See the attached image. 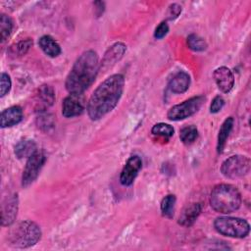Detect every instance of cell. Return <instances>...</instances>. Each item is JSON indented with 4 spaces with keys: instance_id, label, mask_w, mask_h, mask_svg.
<instances>
[{
    "instance_id": "obj_1",
    "label": "cell",
    "mask_w": 251,
    "mask_h": 251,
    "mask_svg": "<svg viewBox=\"0 0 251 251\" xmlns=\"http://www.w3.org/2000/svg\"><path fill=\"white\" fill-rule=\"evenodd\" d=\"M125 86V78L115 74L102 81L93 91L87 103V114L93 121L103 118L119 103Z\"/></svg>"
},
{
    "instance_id": "obj_2",
    "label": "cell",
    "mask_w": 251,
    "mask_h": 251,
    "mask_svg": "<svg viewBox=\"0 0 251 251\" xmlns=\"http://www.w3.org/2000/svg\"><path fill=\"white\" fill-rule=\"evenodd\" d=\"M99 68L95 51L87 50L79 55L66 78V88L70 94H82L94 81Z\"/></svg>"
},
{
    "instance_id": "obj_3",
    "label": "cell",
    "mask_w": 251,
    "mask_h": 251,
    "mask_svg": "<svg viewBox=\"0 0 251 251\" xmlns=\"http://www.w3.org/2000/svg\"><path fill=\"white\" fill-rule=\"evenodd\" d=\"M210 204L216 212L232 213L240 207L241 195L238 189L231 184H218L211 192Z\"/></svg>"
},
{
    "instance_id": "obj_4",
    "label": "cell",
    "mask_w": 251,
    "mask_h": 251,
    "mask_svg": "<svg viewBox=\"0 0 251 251\" xmlns=\"http://www.w3.org/2000/svg\"><path fill=\"white\" fill-rule=\"evenodd\" d=\"M41 237L40 227L31 221L19 223L10 232V244L17 248L33 246Z\"/></svg>"
},
{
    "instance_id": "obj_5",
    "label": "cell",
    "mask_w": 251,
    "mask_h": 251,
    "mask_svg": "<svg viewBox=\"0 0 251 251\" xmlns=\"http://www.w3.org/2000/svg\"><path fill=\"white\" fill-rule=\"evenodd\" d=\"M215 229L226 236L234 238H243L249 234V224L240 218L220 217L214 222Z\"/></svg>"
},
{
    "instance_id": "obj_6",
    "label": "cell",
    "mask_w": 251,
    "mask_h": 251,
    "mask_svg": "<svg viewBox=\"0 0 251 251\" xmlns=\"http://www.w3.org/2000/svg\"><path fill=\"white\" fill-rule=\"evenodd\" d=\"M250 159L242 155H233L225 160L221 166V173L228 178H238L250 171Z\"/></svg>"
},
{
    "instance_id": "obj_7",
    "label": "cell",
    "mask_w": 251,
    "mask_h": 251,
    "mask_svg": "<svg viewBox=\"0 0 251 251\" xmlns=\"http://www.w3.org/2000/svg\"><path fill=\"white\" fill-rule=\"evenodd\" d=\"M205 98L204 96H194L180 104L173 106L168 114L167 117L171 121H180L184 120L192 115H194L202 106Z\"/></svg>"
},
{
    "instance_id": "obj_8",
    "label": "cell",
    "mask_w": 251,
    "mask_h": 251,
    "mask_svg": "<svg viewBox=\"0 0 251 251\" xmlns=\"http://www.w3.org/2000/svg\"><path fill=\"white\" fill-rule=\"evenodd\" d=\"M46 157L42 151L36 150L30 157L27 158L23 176H22V184L24 187L30 185L38 176L39 172L45 163Z\"/></svg>"
},
{
    "instance_id": "obj_9",
    "label": "cell",
    "mask_w": 251,
    "mask_h": 251,
    "mask_svg": "<svg viewBox=\"0 0 251 251\" xmlns=\"http://www.w3.org/2000/svg\"><path fill=\"white\" fill-rule=\"evenodd\" d=\"M84 110V98L82 94H70L62 104V114L66 118H73L82 114Z\"/></svg>"
},
{
    "instance_id": "obj_10",
    "label": "cell",
    "mask_w": 251,
    "mask_h": 251,
    "mask_svg": "<svg viewBox=\"0 0 251 251\" xmlns=\"http://www.w3.org/2000/svg\"><path fill=\"white\" fill-rule=\"evenodd\" d=\"M142 167V161L139 156H131L126 161L121 176H120V181L125 186H129L133 183L138 172L140 171Z\"/></svg>"
},
{
    "instance_id": "obj_11",
    "label": "cell",
    "mask_w": 251,
    "mask_h": 251,
    "mask_svg": "<svg viewBox=\"0 0 251 251\" xmlns=\"http://www.w3.org/2000/svg\"><path fill=\"white\" fill-rule=\"evenodd\" d=\"M213 77L218 88L224 93H228L234 85L233 74L227 67L222 66L217 68L213 73Z\"/></svg>"
},
{
    "instance_id": "obj_12",
    "label": "cell",
    "mask_w": 251,
    "mask_h": 251,
    "mask_svg": "<svg viewBox=\"0 0 251 251\" xmlns=\"http://www.w3.org/2000/svg\"><path fill=\"white\" fill-rule=\"evenodd\" d=\"M18 196L17 194L7 197L1 207V223L2 226H10L14 223L18 213Z\"/></svg>"
},
{
    "instance_id": "obj_13",
    "label": "cell",
    "mask_w": 251,
    "mask_h": 251,
    "mask_svg": "<svg viewBox=\"0 0 251 251\" xmlns=\"http://www.w3.org/2000/svg\"><path fill=\"white\" fill-rule=\"evenodd\" d=\"M23 120V110L20 106H12L1 112L0 125L1 127H10L18 125Z\"/></svg>"
},
{
    "instance_id": "obj_14",
    "label": "cell",
    "mask_w": 251,
    "mask_h": 251,
    "mask_svg": "<svg viewBox=\"0 0 251 251\" xmlns=\"http://www.w3.org/2000/svg\"><path fill=\"white\" fill-rule=\"evenodd\" d=\"M55 100V92L54 89L50 85H41L36 93L35 102H36V110L44 111L48 107H50Z\"/></svg>"
},
{
    "instance_id": "obj_15",
    "label": "cell",
    "mask_w": 251,
    "mask_h": 251,
    "mask_svg": "<svg viewBox=\"0 0 251 251\" xmlns=\"http://www.w3.org/2000/svg\"><path fill=\"white\" fill-rule=\"evenodd\" d=\"M202 211V205L200 203H192L186 206L178 218V224L182 226H192Z\"/></svg>"
},
{
    "instance_id": "obj_16",
    "label": "cell",
    "mask_w": 251,
    "mask_h": 251,
    "mask_svg": "<svg viewBox=\"0 0 251 251\" xmlns=\"http://www.w3.org/2000/svg\"><path fill=\"white\" fill-rule=\"evenodd\" d=\"M126 51V46L123 42H117L113 44L105 53L101 67L108 68L109 66L114 65L117 61H119Z\"/></svg>"
},
{
    "instance_id": "obj_17",
    "label": "cell",
    "mask_w": 251,
    "mask_h": 251,
    "mask_svg": "<svg viewBox=\"0 0 251 251\" xmlns=\"http://www.w3.org/2000/svg\"><path fill=\"white\" fill-rule=\"evenodd\" d=\"M190 85V76L185 72H178L169 82V89L173 93H183Z\"/></svg>"
},
{
    "instance_id": "obj_18",
    "label": "cell",
    "mask_w": 251,
    "mask_h": 251,
    "mask_svg": "<svg viewBox=\"0 0 251 251\" xmlns=\"http://www.w3.org/2000/svg\"><path fill=\"white\" fill-rule=\"evenodd\" d=\"M38 45L42 51L49 57L55 58L61 54V47L57 41L50 35H43L38 40Z\"/></svg>"
},
{
    "instance_id": "obj_19",
    "label": "cell",
    "mask_w": 251,
    "mask_h": 251,
    "mask_svg": "<svg viewBox=\"0 0 251 251\" xmlns=\"http://www.w3.org/2000/svg\"><path fill=\"white\" fill-rule=\"evenodd\" d=\"M37 150L36 144L33 140L28 138L21 139L16 145H15V155L19 158H28L30 157L35 151Z\"/></svg>"
},
{
    "instance_id": "obj_20",
    "label": "cell",
    "mask_w": 251,
    "mask_h": 251,
    "mask_svg": "<svg viewBox=\"0 0 251 251\" xmlns=\"http://www.w3.org/2000/svg\"><path fill=\"white\" fill-rule=\"evenodd\" d=\"M233 127V118L232 117H228L226 118L224 123L221 126V128L219 130V135H218V143H217V151L218 153H222L226 143V139L231 131Z\"/></svg>"
},
{
    "instance_id": "obj_21",
    "label": "cell",
    "mask_w": 251,
    "mask_h": 251,
    "mask_svg": "<svg viewBox=\"0 0 251 251\" xmlns=\"http://www.w3.org/2000/svg\"><path fill=\"white\" fill-rule=\"evenodd\" d=\"M179 137L182 143L188 145L193 143L198 137V129L195 126L190 125L182 127L179 131Z\"/></svg>"
},
{
    "instance_id": "obj_22",
    "label": "cell",
    "mask_w": 251,
    "mask_h": 251,
    "mask_svg": "<svg viewBox=\"0 0 251 251\" xmlns=\"http://www.w3.org/2000/svg\"><path fill=\"white\" fill-rule=\"evenodd\" d=\"M176 200V196L173 194H169L163 198L161 202V212L165 217L172 218L174 216Z\"/></svg>"
},
{
    "instance_id": "obj_23",
    "label": "cell",
    "mask_w": 251,
    "mask_h": 251,
    "mask_svg": "<svg viewBox=\"0 0 251 251\" xmlns=\"http://www.w3.org/2000/svg\"><path fill=\"white\" fill-rule=\"evenodd\" d=\"M12 30H13V21L7 15L2 14L0 18L1 42H4L10 36Z\"/></svg>"
},
{
    "instance_id": "obj_24",
    "label": "cell",
    "mask_w": 251,
    "mask_h": 251,
    "mask_svg": "<svg viewBox=\"0 0 251 251\" xmlns=\"http://www.w3.org/2000/svg\"><path fill=\"white\" fill-rule=\"evenodd\" d=\"M151 132L154 135H158V136H162V137H166V138H170L171 136H173L175 129L172 126L165 124V123H159L153 126Z\"/></svg>"
},
{
    "instance_id": "obj_25",
    "label": "cell",
    "mask_w": 251,
    "mask_h": 251,
    "mask_svg": "<svg viewBox=\"0 0 251 251\" xmlns=\"http://www.w3.org/2000/svg\"><path fill=\"white\" fill-rule=\"evenodd\" d=\"M187 45L188 47L193 50V51H197V52H201L206 50L207 48V43L206 41L200 37L197 34H190L187 37Z\"/></svg>"
},
{
    "instance_id": "obj_26",
    "label": "cell",
    "mask_w": 251,
    "mask_h": 251,
    "mask_svg": "<svg viewBox=\"0 0 251 251\" xmlns=\"http://www.w3.org/2000/svg\"><path fill=\"white\" fill-rule=\"evenodd\" d=\"M11 78L6 73H2L0 76V96H5L11 89Z\"/></svg>"
},
{
    "instance_id": "obj_27",
    "label": "cell",
    "mask_w": 251,
    "mask_h": 251,
    "mask_svg": "<svg viewBox=\"0 0 251 251\" xmlns=\"http://www.w3.org/2000/svg\"><path fill=\"white\" fill-rule=\"evenodd\" d=\"M31 45H32V40L25 39L18 42L14 47H12V49L14 51V54L17 53L18 55H24L27 52V50Z\"/></svg>"
},
{
    "instance_id": "obj_28",
    "label": "cell",
    "mask_w": 251,
    "mask_h": 251,
    "mask_svg": "<svg viewBox=\"0 0 251 251\" xmlns=\"http://www.w3.org/2000/svg\"><path fill=\"white\" fill-rule=\"evenodd\" d=\"M224 105H225V100H224V98H223L222 96L218 95V96H216V97L212 100V103H211V105H210V112L213 113V114H216V113L220 112V111L223 109Z\"/></svg>"
},
{
    "instance_id": "obj_29",
    "label": "cell",
    "mask_w": 251,
    "mask_h": 251,
    "mask_svg": "<svg viewBox=\"0 0 251 251\" xmlns=\"http://www.w3.org/2000/svg\"><path fill=\"white\" fill-rule=\"evenodd\" d=\"M169 31V25H167L166 22H162L155 29L154 31V37L156 39H162L163 37H165L167 35Z\"/></svg>"
},
{
    "instance_id": "obj_30",
    "label": "cell",
    "mask_w": 251,
    "mask_h": 251,
    "mask_svg": "<svg viewBox=\"0 0 251 251\" xmlns=\"http://www.w3.org/2000/svg\"><path fill=\"white\" fill-rule=\"evenodd\" d=\"M181 13V7L176 4V3H174L172 5H170L169 9H168V19L169 20H174L176 18H177L179 16V14Z\"/></svg>"
}]
</instances>
